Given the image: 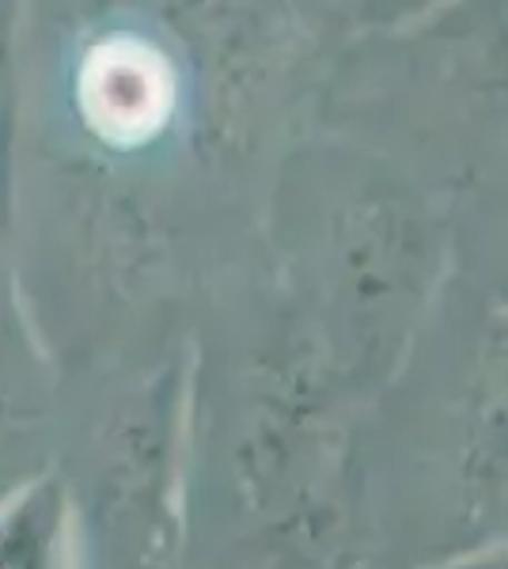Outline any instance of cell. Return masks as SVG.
I'll list each match as a JSON object with an SVG mask.
<instances>
[{"instance_id": "1", "label": "cell", "mask_w": 508, "mask_h": 569, "mask_svg": "<svg viewBox=\"0 0 508 569\" xmlns=\"http://www.w3.org/2000/svg\"><path fill=\"white\" fill-rule=\"evenodd\" d=\"M297 251L316 273L330 369L380 372L402 353L440 278L445 243L425 198L387 163L322 149L289 182Z\"/></svg>"}, {"instance_id": "2", "label": "cell", "mask_w": 508, "mask_h": 569, "mask_svg": "<svg viewBox=\"0 0 508 569\" xmlns=\"http://www.w3.org/2000/svg\"><path fill=\"white\" fill-rule=\"evenodd\" d=\"M327 353H270L247 372L232 479L258 528L297 562L335 566L353 539V452L338 421Z\"/></svg>"}, {"instance_id": "3", "label": "cell", "mask_w": 508, "mask_h": 569, "mask_svg": "<svg viewBox=\"0 0 508 569\" xmlns=\"http://www.w3.org/2000/svg\"><path fill=\"white\" fill-rule=\"evenodd\" d=\"M182 369H168L118 402L96 448L88 531L103 569H175L179 509Z\"/></svg>"}, {"instance_id": "4", "label": "cell", "mask_w": 508, "mask_h": 569, "mask_svg": "<svg viewBox=\"0 0 508 569\" xmlns=\"http://www.w3.org/2000/svg\"><path fill=\"white\" fill-rule=\"evenodd\" d=\"M69 493L53 475H39L0 505V569H69Z\"/></svg>"}, {"instance_id": "5", "label": "cell", "mask_w": 508, "mask_h": 569, "mask_svg": "<svg viewBox=\"0 0 508 569\" xmlns=\"http://www.w3.org/2000/svg\"><path fill=\"white\" fill-rule=\"evenodd\" d=\"M34 399V365L20 330L12 292L0 270V452L16 440V429L27 426Z\"/></svg>"}, {"instance_id": "6", "label": "cell", "mask_w": 508, "mask_h": 569, "mask_svg": "<svg viewBox=\"0 0 508 569\" xmlns=\"http://www.w3.org/2000/svg\"><path fill=\"white\" fill-rule=\"evenodd\" d=\"M440 4H448V0H365V20L380 27H399L437 12Z\"/></svg>"}]
</instances>
